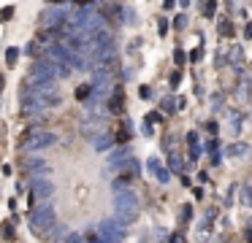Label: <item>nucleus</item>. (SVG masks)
Segmentation results:
<instances>
[{
    "instance_id": "5701e85b",
    "label": "nucleus",
    "mask_w": 252,
    "mask_h": 243,
    "mask_svg": "<svg viewBox=\"0 0 252 243\" xmlns=\"http://www.w3.org/2000/svg\"><path fill=\"white\" fill-rule=\"evenodd\" d=\"M11 14H14V8H11V5H8V8H3V11H0V19L6 22V19H8V16H11Z\"/></svg>"
},
{
    "instance_id": "bb28decb",
    "label": "nucleus",
    "mask_w": 252,
    "mask_h": 243,
    "mask_svg": "<svg viewBox=\"0 0 252 243\" xmlns=\"http://www.w3.org/2000/svg\"><path fill=\"white\" fill-rule=\"evenodd\" d=\"M230 30H233V27H230V25H228V22H222V25H220V32H222V35H228V32H230Z\"/></svg>"
},
{
    "instance_id": "ddd939ff",
    "label": "nucleus",
    "mask_w": 252,
    "mask_h": 243,
    "mask_svg": "<svg viewBox=\"0 0 252 243\" xmlns=\"http://www.w3.org/2000/svg\"><path fill=\"white\" fill-rule=\"evenodd\" d=\"M93 86H87V84H84V86H79V89H76V97H79V100H87V97H93Z\"/></svg>"
},
{
    "instance_id": "7ed1b4c3",
    "label": "nucleus",
    "mask_w": 252,
    "mask_h": 243,
    "mask_svg": "<svg viewBox=\"0 0 252 243\" xmlns=\"http://www.w3.org/2000/svg\"><path fill=\"white\" fill-rule=\"evenodd\" d=\"M52 143H57V135L49 133V130H33V133L25 138V149L28 151H41Z\"/></svg>"
},
{
    "instance_id": "4468645a",
    "label": "nucleus",
    "mask_w": 252,
    "mask_h": 243,
    "mask_svg": "<svg viewBox=\"0 0 252 243\" xmlns=\"http://www.w3.org/2000/svg\"><path fill=\"white\" fill-rule=\"evenodd\" d=\"M109 108H111L114 113H117V111H122V95H120V92H117V95L111 97V106H109Z\"/></svg>"
},
{
    "instance_id": "20e7f679",
    "label": "nucleus",
    "mask_w": 252,
    "mask_h": 243,
    "mask_svg": "<svg viewBox=\"0 0 252 243\" xmlns=\"http://www.w3.org/2000/svg\"><path fill=\"white\" fill-rule=\"evenodd\" d=\"M98 235H100V243H120L125 238V230H120L114 219H106V221H100Z\"/></svg>"
},
{
    "instance_id": "9b49d317",
    "label": "nucleus",
    "mask_w": 252,
    "mask_h": 243,
    "mask_svg": "<svg viewBox=\"0 0 252 243\" xmlns=\"http://www.w3.org/2000/svg\"><path fill=\"white\" fill-rule=\"evenodd\" d=\"M228 119H230V130H233V133H239V130H241V113L228 111Z\"/></svg>"
},
{
    "instance_id": "0eeeda50",
    "label": "nucleus",
    "mask_w": 252,
    "mask_h": 243,
    "mask_svg": "<svg viewBox=\"0 0 252 243\" xmlns=\"http://www.w3.org/2000/svg\"><path fill=\"white\" fill-rule=\"evenodd\" d=\"M100 130H103V122H100V119H87V122L82 124V135H87V138H98V135H103L100 133Z\"/></svg>"
},
{
    "instance_id": "aec40b11",
    "label": "nucleus",
    "mask_w": 252,
    "mask_h": 243,
    "mask_svg": "<svg viewBox=\"0 0 252 243\" xmlns=\"http://www.w3.org/2000/svg\"><path fill=\"white\" fill-rule=\"evenodd\" d=\"M165 30H168V22L160 19V22H158V32H160V35H165Z\"/></svg>"
},
{
    "instance_id": "39448f33",
    "label": "nucleus",
    "mask_w": 252,
    "mask_h": 243,
    "mask_svg": "<svg viewBox=\"0 0 252 243\" xmlns=\"http://www.w3.org/2000/svg\"><path fill=\"white\" fill-rule=\"evenodd\" d=\"M73 5H55V8H46L44 14H41V22H44V27H52V30H55V27H60L63 25V19H65V14H63V11H71Z\"/></svg>"
},
{
    "instance_id": "a211bd4d",
    "label": "nucleus",
    "mask_w": 252,
    "mask_h": 243,
    "mask_svg": "<svg viewBox=\"0 0 252 243\" xmlns=\"http://www.w3.org/2000/svg\"><path fill=\"white\" fill-rule=\"evenodd\" d=\"M185 25H187V16H185V14H179V16H176V22H174V27H176V30H182Z\"/></svg>"
},
{
    "instance_id": "6ab92c4d",
    "label": "nucleus",
    "mask_w": 252,
    "mask_h": 243,
    "mask_svg": "<svg viewBox=\"0 0 252 243\" xmlns=\"http://www.w3.org/2000/svg\"><path fill=\"white\" fill-rule=\"evenodd\" d=\"M65 243H87V241H84V235H79V232H73V235L68 238Z\"/></svg>"
},
{
    "instance_id": "b1692460",
    "label": "nucleus",
    "mask_w": 252,
    "mask_h": 243,
    "mask_svg": "<svg viewBox=\"0 0 252 243\" xmlns=\"http://www.w3.org/2000/svg\"><path fill=\"white\" fill-rule=\"evenodd\" d=\"M190 214H192V211H190V205H182V221H187V219H190Z\"/></svg>"
},
{
    "instance_id": "f03ea898",
    "label": "nucleus",
    "mask_w": 252,
    "mask_h": 243,
    "mask_svg": "<svg viewBox=\"0 0 252 243\" xmlns=\"http://www.w3.org/2000/svg\"><path fill=\"white\" fill-rule=\"evenodd\" d=\"M55 219H57V214H55V205L52 203H44V205H38V208L30 214V230L33 232H46V230H52L55 227Z\"/></svg>"
},
{
    "instance_id": "c85d7f7f",
    "label": "nucleus",
    "mask_w": 252,
    "mask_h": 243,
    "mask_svg": "<svg viewBox=\"0 0 252 243\" xmlns=\"http://www.w3.org/2000/svg\"><path fill=\"white\" fill-rule=\"evenodd\" d=\"M171 243H185V238H182V235H174V238H171Z\"/></svg>"
},
{
    "instance_id": "9d476101",
    "label": "nucleus",
    "mask_w": 252,
    "mask_h": 243,
    "mask_svg": "<svg viewBox=\"0 0 252 243\" xmlns=\"http://www.w3.org/2000/svg\"><path fill=\"white\" fill-rule=\"evenodd\" d=\"M168 165H171V170H174V173H182V170H185V160H182V157L176 154V151H171Z\"/></svg>"
},
{
    "instance_id": "f3484780",
    "label": "nucleus",
    "mask_w": 252,
    "mask_h": 243,
    "mask_svg": "<svg viewBox=\"0 0 252 243\" xmlns=\"http://www.w3.org/2000/svg\"><path fill=\"white\" fill-rule=\"evenodd\" d=\"M176 97H165V100H163V108H165V111H174V108H176Z\"/></svg>"
},
{
    "instance_id": "423d86ee",
    "label": "nucleus",
    "mask_w": 252,
    "mask_h": 243,
    "mask_svg": "<svg viewBox=\"0 0 252 243\" xmlns=\"http://www.w3.org/2000/svg\"><path fill=\"white\" fill-rule=\"evenodd\" d=\"M33 194L35 197H52V194H55V184L49 181V178H35L33 181Z\"/></svg>"
},
{
    "instance_id": "c756f323",
    "label": "nucleus",
    "mask_w": 252,
    "mask_h": 243,
    "mask_svg": "<svg viewBox=\"0 0 252 243\" xmlns=\"http://www.w3.org/2000/svg\"><path fill=\"white\" fill-rule=\"evenodd\" d=\"M0 92H3V76H0Z\"/></svg>"
},
{
    "instance_id": "412c9836",
    "label": "nucleus",
    "mask_w": 252,
    "mask_h": 243,
    "mask_svg": "<svg viewBox=\"0 0 252 243\" xmlns=\"http://www.w3.org/2000/svg\"><path fill=\"white\" fill-rule=\"evenodd\" d=\"M185 57H187V54L182 52V49H176V52H174V59H176V62H179V65L185 62Z\"/></svg>"
},
{
    "instance_id": "6e6552de",
    "label": "nucleus",
    "mask_w": 252,
    "mask_h": 243,
    "mask_svg": "<svg viewBox=\"0 0 252 243\" xmlns=\"http://www.w3.org/2000/svg\"><path fill=\"white\" fill-rule=\"evenodd\" d=\"M250 154V149H247V143H236V146H228L225 149V157H230V160H241V157Z\"/></svg>"
},
{
    "instance_id": "dca6fc26",
    "label": "nucleus",
    "mask_w": 252,
    "mask_h": 243,
    "mask_svg": "<svg viewBox=\"0 0 252 243\" xmlns=\"http://www.w3.org/2000/svg\"><path fill=\"white\" fill-rule=\"evenodd\" d=\"M241 200H244V205H252V189L244 187V192H241Z\"/></svg>"
},
{
    "instance_id": "393cba45",
    "label": "nucleus",
    "mask_w": 252,
    "mask_h": 243,
    "mask_svg": "<svg viewBox=\"0 0 252 243\" xmlns=\"http://www.w3.org/2000/svg\"><path fill=\"white\" fill-rule=\"evenodd\" d=\"M158 178H160V181H168V170H165V167H160V170H158Z\"/></svg>"
},
{
    "instance_id": "4be33fe9",
    "label": "nucleus",
    "mask_w": 252,
    "mask_h": 243,
    "mask_svg": "<svg viewBox=\"0 0 252 243\" xmlns=\"http://www.w3.org/2000/svg\"><path fill=\"white\" fill-rule=\"evenodd\" d=\"M3 238H14V227L11 224H3Z\"/></svg>"
},
{
    "instance_id": "f8f14e48",
    "label": "nucleus",
    "mask_w": 252,
    "mask_h": 243,
    "mask_svg": "<svg viewBox=\"0 0 252 243\" xmlns=\"http://www.w3.org/2000/svg\"><path fill=\"white\" fill-rule=\"evenodd\" d=\"M17 57H19V49H6V65L8 68H14V65H17Z\"/></svg>"
},
{
    "instance_id": "cd10ccee",
    "label": "nucleus",
    "mask_w": 252,
    "mask_h": 243,
    "mask_svg": "<svg viewBox=\"0 0 252 243\" xmlns=\"http://www.w3.org/2000/svg\"><path fill=\"white\" fill-rule=\"evenodd\" d=\"M217 143H220V140H209V143H206V151H214V149H217Z\"/></svg>"
},
{
    "instance_id": "1a4fd4ad",
    "label": "nucleus",
    "mask_w": 252,
    "mask_h": 243,
    "mask_svg": "<svg viewBox=\"0 0 252 243\" xmlns=\"http://www.w3.org/2000/svg\"><path fill=\"white\" fill-rule=\"evenodd\" d=\"M111 143H114V138H111V135L109 133H103V135H98V138H95L93 140V146H95V149H98V151H106V149H109V146Z\"/></svg>"
},
{
    "instance_id": "f257e3e1",
    "label": "nucleus",
    "mask_w": 252,
    "mask_h": 243,
    "mask_svg": "<svg viewBox=\"0 0 252 243\" xmlns=\"http://www.w3.org/2000/svg\"><path fill=\"white\" fill-rule=\"evenodd\" d=\"M138 219V197L125 189V192H114V221L120 224H133Z\"/></svg>"
},
{
    "instance_id": "2eb2a0df",
    "label": "nucleus",
    "mask_w": 252,
    "mask_h": 243,
    "mask_svg": "<svg viewBox=\"0 0 252 243\" xmlns=\"http://www.w3.org/2000/svg\"><path fill=\"white\" fill-rule=\"evenodd\" d=\"M203 16H214V11H217V3H203Z\"/></svg>"
},
{
    "instance_id": "a878e982",
    "label": "nucleus",
    "mask_w": 252,
    "mask_h": 243,
    "mask_svg": "<svg viewBox=\"0 0 252 243\" xmlns=\"http://www.w3.org/2000/svg\"><path fill=\"white\" fill-rule=\"evenodd\" d=\"M230 59H233V62H239V59H241V49H239V46H236L233 52H230Z\"/></svg>"
}]
</instances>
